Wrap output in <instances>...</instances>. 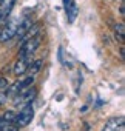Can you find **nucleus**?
<instances>
[{
  "mask_svg": "<svg viewBox=\"0 0 125 131\" xmlns=\"http://www.w3.org/2000/svg\"><path fill=\"white\" fill-rule=\"evenodd\" d=\"M40 42H42V36H36V37L22 40V46H20V49H19V56H17V57L31 60V56H33V54L36 52V49L40 46Z\"/></svg>",
  "mask_w": 125,
  "mask_h": 131,
  "instance_id": "f257e3e1",
  "label": "nucleus"
},
{
  "mask_svg": "<svg viewBox=\"0 0 125 131\" xmlns=\"http://www.w3.org/2000/svg\"><path fill=\"white\" fill-rule=\"evenodd\" d=\"M19 25H20V20H19V19H11V20H8V22L3 25V28L0 29V43H5V42L14 39Z\"/></svg>",
  "mask_w": 125,
  "mask_h": 131,
  "instance_id": "f03ea898",
  "label": "nucleus"
},
{
  "mask_svg": "<svg viewBox=\"0 0 125 131\" xmlns=\"http://www.w3.org/2000/svg\"><path fill=\"white\" fill-rule=\"evenodd\" d=\"M33 117H34V110H33L31 103H26V105L20 110V113L16 114L14 123H16V126H26L28 123H31Z\"/></svg>",
  "mask_w": 125,
  "mask_h": 131,
  "instance_id": "7ed1b4c3",
  "label": "nucleus"
},
{
  "mask_svg": "<svg viewBox=\"0 0 125 131\" xmlns=\"http://www.w3.org/2000/svg\"><path fill=\"white\" fill-rule=\"evenodd\" d=\"M123 126V117H111L105 122L102 131H120Z\"/></svg>",
  "mask_w": 125,
  "mask_h": 131,
  "instance_id": "20e7f679",
  "label": "nucleus"
},
{
  "mask_svg": "<svg viewBox=\"0 0 125 131\" xmlns=\"http://www.w3.org/2000/svg\"><path fill=\"white\" fill-rule=\"evenodd\" d=\"M29 62H31V60H28V59L19 57L17 62H16V65H14V71H13V73H14L16 76H23V74L26 73V70H28Z\"/></svg>",
  "mask_w": 125,
  "mask_h": 131,
  "instance_id": "39448f33",
  "label": "nucleus"
},
{
  "mask_svg": "<svg viewBox=\"0 0 125 131\" xmlns=\"http://www.w3.org/2000/svg\"><path fill=\"white\" fill-rule=\"evenodd\" d=\"M31 25H33L31 19H23V20H20V25H19V28H17L16 37H19V39H23V37L26 36L28 29L31 28Z\"/></svg>",
  "mask_w": 125,
  "mask_h": 131,
  "instance_id": "423d86ee",
  "label": "nucleus"
},
{
  "mask_svg": "<svg viewBox=\"0 0 125 131\" xmlns=\"http://www.w3.org/2000/svg\"><path fill=\"white\" fill-rule=\"evenodd\" d=\"M6 90H8V91L5 93V94H6V97H9V96H11V97H13V96H16V97H17V94H20V93L23 91V88H22V80L14 82V83H13V85H9Z\"/></svg>",
  "mask_w": 125,
  "mask_h": 131,
  "instance_id": "0eeeda50",
  "label": "nucleus"
},
{
  "mask_svg": "<svg viewBox=\"0 0 125 131\" xmlns=\"http://www.w3.org/2000/svg\"><path fill=\"white\" fill-rule=\"evenodd\" d=\"M14 3H16V0H2V3H0V11L3 13L5 17H8L14 8Z\"/></svg>",
  "mask_w": 125,
  "mask_h": 131,
  "instance_id": "6e6552de",
  "label": "nucleus"
},
{
  "mask_svg": "<svg viewBox=\"0 0 125 131\" xmlns=\"http://www.w3.org/2000/svg\"><path fill=\"white\" fill-rule=\"evenodd\" d=\"M36 93H37V91H36V88H29V90H26L25 93L22 91V93H20V94H17V96H20V100H22V102H25V105H26V103H31V100L36 97Z\"/></svg>",
  "mask_w": 125,
  "mask_h": 131,
  "instance_id": "1a4fd4ad",
  "label": "nucleus"
},
{
  "mask_svg": "<svg viewBox=\"0 0 125 131\" xmlns=\"http://www.w3.org/2000/svg\"><path fill=\"white\" fill-rule=\"evenodd\" d=\"M42 65H43V62L42 60H31L29 62V65H28V70H26V73H29V76H34V74H37L39 71H40V68H42Z\"/></svg>",
  "mask_w": 125,
  "mask_h": 131,
  "instance_id": "9d476101",
  "label": "nucleus"
},
{
  "mask_svg": "<svg viewBox=\"0 0 125 131\" xmlns=\"http://www.w3.org/2000/svg\"><path fill=\"white\" fill-rule=\"evenodd\" d=\"M65 13H67L68 22H70V23H73V22L77 19V16H79V8H77V5H76V3H73L68 9H65Z\"/></svg>",
  "mask_w": 125,
  "mask_h": 131,
  "instance_id": "9b49d317",
  "label": "nucleus"
},
{
  "mask_svg": "<svg viewBox=\"0 0 125 131\" xmlns=\"http://www.w3.org/2000/svg\"><path fill=\"white\" fill-rule=\"evenodd\" d=\"M114 34H116V39L119 42H123V36H125V25L120 22L114 26Z\"/></svg>",
  "mask_w": 125,
  "mask_h": 131,
  "instance_id": "f8f14e48",
  "label": "nucleus"
},
{
  "mask_svg": "<svg viewBox=\"0 0 125 131\" xmlns=\"http://www.w3.org/2000/svg\"><path fill=\"white\" fill-rule=\"evenodd\" d=\"M2 119H3L6 123H13V122L16 120V113H14V111H6Z\"/></svg>",
  "mask_w": 125,
  "mask_h": 131,
  "instance_id": "ddd939ff",
  "label": "nucleus"
},
{
  "mask_svg": "<svg viewBox=\"0 0 125 131\" xmlns=\"http://www.w3.org/2000/svg\"><path fill=\"white\" fill-rule=\"evenodd\" d=\"M33 82H34V76H28V77H25V79L22 80V88L25 90V88L31 86V85H33Z\"/></svg>",
  "mask_w": 125,
  "mask_h": 131,
  "instance_id": "4468645a",
  "label": "nucleus"
},
{
  "mask_svg": "<svg viewBox=\"0 0 125 131\" xmlns=\"http://www.w3.org/2000/svg\"><path fill=\"white\" fill-rule=\"evenodd\" d=\"M8 86H9L8 79H6V77H0V90H5V88H8Z\"/></svg>",
  "mask_w": 125,
  "mask_h": 131,
  "instance_id": "2eb2a0df",
  "label": "nucleus"
},
{
  "mask_svg": "<svg viewBox=\"0 0 125 131\" xmlns=\"http://www.w3.org/2000/svg\"><path fill=\"white\" fill-rule=\"evenodd\" d=\"M2 131H19V126H16V125H9V123H8Z\"/></svg>",
  "mask_w": 125,
  "mask_h": 131,
  "instance_id": "dca6fc26",
  "label": "nucleus"
},
{
  "mask_svg": "<svg viewBox=\"0 0 125 131\" xmlns=\"http://www.w3.org/2000/svg\"><path fill=\"white\" fill-rule=\"evenodd\" d=\"M6 99H8V97H6L5 93H0V106H2L3 103H6Z\"/></svg>",
  "mask_w": 125,
  "mask_h": 131,
  "instance_id": "f3484780",
  "label": "nucleus"
},
{
  "mask_svg": "<svg viewBox=\"0 0 125 131\" xmlns=\"http://www.w3.org/2000/svg\"><path fill=\"white\" fill-rule=\"evenodd\" d=\"M6 125H8V123H6V122H5V120L2 119V117H0V129H3V128H5Z\"/></svg>",
  "mask_w": 125,
  "mask_h": 131,
  "instance_id": "a211bd4d",
  "label": "nucleus"
},
{
  "mask_svg": "<svg viewBox=\"0 0 125 131\" xmlns=\"http://www.w3.org/2000/svg\"><path fill=\"white\" fill-rule=\"evenodd\" d=\"M5 19H6V17L3 16V13H2V11H0V26H2V25H3V22H5Z\"/></svg>",
  "mask_w": 125,
  "mask_h": 131,
  "instance_id": "6ab92c4d",
  "label": "nucleus"
},
{
  "mask_svg": "<svg viewBox=\"0 0 125 131\" xmlns=\"http://www.w3.org/2000/svg\"><path fill=\"white\" fill-rule=\"evenodd\" d=\"M0 3H2V0H0Z\"/></svg>",
  "mask_w": 125,
  "mask_h": 131,
  "instance_id": "aec40b11",
  "label": "nucleus"
},
{
  "mask_svg": "<svg viewBox=\"0 0 125 131\" xmlns=\"http://www.w3.org/2000/svg\"><path fill=\"white\" fill-rule=\"evenodd\" d=\"M0 131H2V129H0Z\"/></svg>",
  "mask_w": 125,
  "mask_h": 131,
  "instance_id": "412c9836",
  "label": "nucleus"
}]
</instances>
